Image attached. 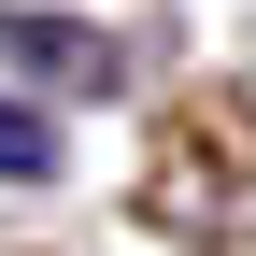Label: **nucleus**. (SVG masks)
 Segmentation results:
<instances>
[{"instance_id":"1","label":"nucleus","mask_w":256,"mask_h":256,"mask_svg":"<svg viewBox=\"0 0 256 256\" xmlns=\"http://www.w3.org/2000/svg\"><path fill=\"white\" fill-rule=\"evenodd\" d=\"M0 57H43V72H86V86H114V43H86L72 14H0Z\"/></svg>"},{"instance_id":"2","label":"nucleus","mask_w":256,"mask_h":256,"mask_svg":"<svg viewBox=\"0 0 256 256\" xmlns=\"http://www.w3.org/2000/svg\"><path fill=\"white\" fill-rule=\"evenodd\" d=\"M0 185H57V114L0 100Z\"/></svg>"}]
</instances>
